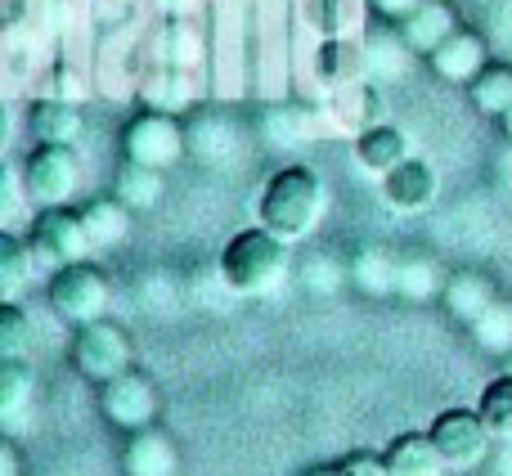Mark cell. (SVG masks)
<instances>
[{"label": "cell", "mask_w": 512, "mask_h": 476, "mask_svg": "<svg viewBox=\"0 0 512 476\" xmlns=\"http://www.w3.org/2000/svg\"><path fill=\"white\" fill-rule=\"evenodd\" d=\"M445 274L436 265V256H400V292L396 297H409V301H432L445 292Z\"/></svg>", "instance_id": "603a6c76"}, {"label": "cell", "mask_w": 512, "mask_h": 476, "mask_svg": "<svg viewBox=\"0 0 512 476\" xmlns=\"http://www.w3.org/2000/svg\"><path fill=\"white\" fill-rule=\"evenodd\" d=\"M99 414L126 436L140 432V427H153L158 423V387L135 369L117 373V378L99 382Z\"/></svg>", "instance_id": "52a82bcc"}, {"label": "cell", "mask_w": 512, "mask_h": 476, "mask_svg": "<svg viewBox=\"0 0 512 476\" xmlns=\"http://www.w3.org/2000/svg\"><path fill=\"white\" fill-rule=\"evenodd\" d=\"M373 9H378L382 18H387V23H405L409 14H414L418 5H423V0H369Z\"/></svg>", "instance_id": "4dcf8cb0"}, {"label": "cell", "mask_w": 512, "mask_h": 476, "mask_svg": "<svg viewBox=\"0 0 512 476\" xmlns=\"http://www.w3.org/2000/svg\"><path fill=\"white\" fill-rule=\"evenodd\" d=\"M122 153L126 162H140V167L167 171L185 158V131L171 113L162 108H149V113H135L122 131Z\"/></svg>", "instance_id": "5b68a950"}, {"label": "cell", "mask_w": 512, "mask_h": 476, "mask_svg": "<svg viewBox=\"0 0 512 476\" xmlns=\"http://www.w3.org/2000/svg\"><path fill=\"white\" fill-rule=\"evenodd\" d=\"M45 297H50L54 315H59L63 324L81 328V324H95V319L108 315L113 292H108V279L95 270V265L72 261V265H59V270H54Z\"/></svg>", "instance_id": "3957f363"}, {"label": "cell", "mask_w": 512, "mask_h": 476, "mask_svg": "<svg viewBox=\"0 0 512 476\" xmlns=\"http://www.w3.org/2000/svg\"><path fill=\"white\" fill-rule=\"evenodd\" d=\"M122 472L126 476H180V450L162 427H140L131 432L122 450Z\"/></svg>", "instance_id": "30bf717a"}, {"label": "cell", "mask_w": 512, "mask_h": 476, "mask_svg": "<svg viewBox=\"0 0 512 476\" xmlns=\"http://www.w3.org/2000/svg\"><path fill=\"white\" fill-rule=\"evenodd\" d=\"M32 351V319L18 301L0 306V360H23Z\"/></svg>", "instance_id": "83f0119b"}, {"label": "cell", "mask_w": 512, "mask_h": 476, "mask_svg": "<svg viewBox=\"0 0 512 476\" xmlns=\"http://www.w3.org/2000/svg\"><path fill=\"white\" fill-rule=\"evenodd\" d=\"M432 72L441 81H454V86H468L472 77H477L481 68L490 63V54H486V41H481L477 32H468V27H459V32L450 36L445 45H436L432 54Z\"/></svg>", "instance_id": "7c38bea8"}, {"label": "cell", "mask_w": 512, "mask_h": 476, "mask_svg": "<svg viewBox=\"0 0 512 476\" xmlns=\"http://www.w3.org/2000/svg\"><path fill=\"white\" fill-rule=\"evenodd\" d=\"M409 54L414 50L405 45L400 32H378V36H369V45H364V68L382 81H396L409 72Z\"/></svg>", "instance_id": "cb8c5ba5"}, {"label": "cell", "mask_w": 512, "mask_h": 476, "mask_svg": "<svg viewBox=\"0 0 512 476\" xmlns=\"http://www.w3.org/2000/svg\"><path fill=\"white\" fill-rule=\"evenodd\" d=\"M81 221H86V234H90V247L104 252V247H117L126 234H131V207L122 198H95V203L81 207Z\"/></svg>", "instance_id": "ffe728a7"}, {"label": "cell", "mask_w": 512, "mask_h": 476, "mask_svg": "<svg viewBox=\"0 0 512 476\" xmlns=\"http://www.w3.org/2000/svg\"><path fill=\"white\" fill-rule=\"evenodd\" d=\"M351 283L364 297H396L400 292V256L391 247H360L351 261Z\"/></svg>", "instance_id": "2e32d148"}, {"label": "cell", "mask_w": 512, "mask_h": 476, "mask_svg": "<svg viewBox=\"0 0 512 476\" xmlns=\"http://www.w3.org/2000/svg\"><path fill=\"white\" fill-rule=\"evenodd\" d=\"M0 476H18V445H14V436H9V441H0Z\"/></svg>", "instance_id": "1f68e13d"}, {"label": "cell", "mask_w": 512, "mask_h": 476, "mask_svg": "<svg viewBox=\"0 0 512 476\" xmlns=\"http://www.w3.org/2000/svg\"><path fill=\"white\" fill-rule=\"evenodd\" d=\"M301 476H342V472H337V463H333V468H310V472H301Z\"/></svg>", "instance_id": "836d02e7"}, {"label": "cell", "mask_w": 512, "mask_h": 476, "mask_svg": "<svg viewBox=\"0 0 512 476\" xmlns=\"http://www.w3.org/2000/svg\"><path fill=\"white\" fill-rule=\"evenodd\" d=\"M468 99H472V108H477V113L504 117L512 108V68H508V63H486V68L468 81Z\"/></svg>", "instance_id": "44dd1931"}, {"label": "cell", "mask_w": 512, "mask_h": 476, "mask_svg": "<svg viewBox=\"0 0 512 476\" xmlns=\"http://www.w3.org/2000/svg\"><path fill=\"white\" fill-rule=\"evenodd\" d=\"M36 405V378L23 360H0V423L9 432L23 427V414Z\"/></svg>", "instance_id": "d6986e66"}, {"label": "cell", "mask_w": 512, "mask_h": 476, "mask_svg": "<svg viewBox=\"0 0 512 476\" xmlns=\"http://www.w3.org/2000/svg\"><path fill=\"white\" fill-rule=\"evenodd\" d=\"M468 328H472V342H477L481 351L508 355L512 351V301L499 297L495 306H490L486 315H481L477 324H468Z\"/></svg>", "instance_id": "484cf974"}, {"label": "cell", "mask_w": 512, "mask_h": 476, "mask_svg": "<svg viewBox=\"0 0 512 476\" xmlns=\"http://www.w3.org/2000/svg\"><path fill=\"white\" fill-rule=\"evenodd\" d=\"M432 441L450 468H477L490 450V427L477 409H445L432 418Z\"/></svg>", "instance_id": "9c48e42d"}, {"label": "cell", "mask_w": 512, "mask_h": 476, "mask_svg": "<svg viewBox=\"0 0 512 476\" xmlns=\"http://www.w3.org/2000/svg\"><path fill=\"white\" fill-rule=\"evenodd\" d=\"M337 472L342 476H391L387 472V459L373 450H351L346 459H337Z\"/></svg>", "instance_id": "f1b7e54d"}, {"label": "cell", "mask_w": 512, "mask_h": 476, "mask_svg": "<svg viewBox=\"0 0 512 476\" xmlns=\"http://www.w3.org/2000/svg\"><path fill=\"white\" fill-rule=\"evenodd\" d=\"M23 180L36 207H63L81 189V158L72 144H36L23 162Z\"/></svg>", "instance_id": "277c9868"}, {"label": "cell", "mask_w": 512, "mask_h": 476, "mask_svg": "<svg viewBox=\"0 0 512 476\" xmlns=\"http://www.w3.org/2000/svg\"><path fill=\"white\" fill-rule=\"evenodd\" d=\"M36 144H77L81 135V108L72 99H36L32 113H27Z\"/></svg>", "instance_id": "e0dca14e"}, {"label": "cell", "mask_w": 512, "mask_h": 476, "mask_svg": "<svg viewBox=\"0 0 512 476\" xmlns=\"http://www.w3.org/2000/svg\"><path fill=\"white\" fill-rule=\"evenodd\" d=\"M162 9H167V14H194L198 5H203V0H158Z\"/></svg>", "instance_id": "d6a6232c"}, {"label": "cell", "mask_w": 512, "mask_h": 476, "mask_svg": "<svg viewBox=\"0 0 512 476\" xmlns=\"http://www.w3.org/2000/svg\"><path fill=\"white\" fill-rule=\"evenodd\" d=\"M382 459H387L391 476H445V468H450L441 459V450H436L432 432H400L382 450Z\"/></svg>", "instance_id": "4fadbf2b"}, {"label": "cell", "mask_w": 512, "mask_h": 476, "mask_svg": "<svg viewBox=\"0 0 512 476\" xmlns=\"http://www.w3.org/2000/svg\"><path fill=\"white\" fill-rule=\"evenodd\" d=\"M221 274L234 292L261 297V292L279 288L283 274H288V243L279 234H270L265 225L239 230L221 252Z\"/></svg>", "instance_id": "7a4b0ae2"}, {"label": "cell", "mask_w": 512, "mask_h": 476, "mask_svg": "<svg viewBox=\"0 0 512 476\" xmlns=\"http://www.w3.org/2000/svg\"><path fill=\"white\" fill-rule=\"evenodd\" d=\"M382 198H387V207H396V212H423V207H432V198H436L432 162L405 158L396 171L382 176Z\"/></svg>", "instance_id": "8fae6325"}, {"label": "cell", "mask_w": 512, "mask_h": 476, "mask_svg": "<svg viewBox=\"0 0 512 476\" xmlns=\"http://www.w3.org/2000/svg\"><path fill=\"white\" fill-rule=\"evenodd\" d=\"M32 252L50 265H72V261H86L95 247H90L86 221L81 212H72L68 203L63 207H41L32 221Z\"/></svg>", "instance_id": "ba28073f"}, {"label": "cell", "mask_w": 512, "mask_h": 476, "mask_svg": "<svg viewBox=\"0 0 512 476\" xmlns=\"http://www.w3.org/2000/svg\"><path fill=\"white\" fill-rule=\"evenodd\" d=\"M477 414L486 418L490 436L512 441V378L486 382V391H481V400H477Z\"/></svg>", "instance_id": "4316f807"}, {"label": "cell", "mask_w": 512, "mask_h": 476, "mask_svg": "<svg viewBox=\"0 0 512 476\" xmlns=\"http://www.w3.org/2000/svg\"><path fill=\"white\" fill-rule=\"evenodd\" d=\"M409 158V140L400 126H369V131L355 140V162H360L364 171H373V176H387V171H396L400 162Z\"/></svg>", "instance_id": "ac0fdd59"}, {"label": "cell", "mask_w": 512, "mask_h": 476, "mask_svg": "<svg viewBox=\"0 0 512 476\" xmlns=\"http://www.w3.org/2000/svg\"><path fill=\"white\" fill-rule=\"evenodd\" d=\"M454 32H459V18H454V9L445 5V0H423V5L400 23V36H405V45L414 54H432L436 45H445Z\"/></svg>", "instance_id": "9a60e30c"}, {"label": "cell", "mask_w": 512, "mask_h": 476, "mask_svg": "<svg viewBox=\"0 0 512 476\" xmlns=\"http://www.w3.org/2000/svg\"><path fill=\"white\" fill-rule=\"evenodd\" d=\"M346 63H351V50H346V41L328 36L324 54H319V77H324V81H342L346 77Z\"/></svg>", "instance_id": "f546056e"}, {"label": "cell", "mask_w": 512, "mask_h": 476, "mask_svg": "<svg viewBox=\"0 0 512 476\" xmlns=\"http://www.w3.org/2000/svg\"><path fill=\"white\" fill-rule=\"evenodd\" d=\"M441 301H445V310H450L459 324H477V319L499 301V288L490 283V274H481V270H459V274H450V283H445Z\"/></svg>", "instance_id": "5bb4252c"}, {"label": "cell", "mask_w": 512, "mask_h": 476, "mask_svg": "<svg viewBox=\"0 0 512 476\" xmlns=\"http://www.w3.org/2000/svg\"><path fill=\"white\" fill-rule=\"evenodd\" d=\"M328 212V189L310 167H283L265 180L261 203H256V221L283 243H301Z\"/></svg>", "instance_id": "6da1fadb"}, {"label": "cell", "mask_w": 512, "mask_h": 476, "mask_svg": "<svg viewBox=\"0 0 512 476\" xmlns=\"http://www.w3.org/2000/svg\"><path fill=\"white\" fill-rule=\"evenodd\" d=\"M499 126H504V135H508V140H512V108H508V113H504V117H499Z\"/></svg>", "instance_id": "e575fe53"}, {"label": "cell", "mask_w": 512, "mask_h": 476, "mask_svg": "<svg viewBox=\"0 0 512 476\" xmlns=\"http://www.w3.org/2000/svg\"><path fill=\"white\" fill-rule=\"evenodd\" d=\"M117 198H122L131 212H149V207H158L162 203V171H153V167H140V162H122L117 167Z\"/></svg>", "instance_id": "7402d4cb"}, {"label": "cell", "mask_w": 512, "mask_h": 476, "mask_svg": "<svg viewBox=\"0 0 512 476\" xmlns=\"http://www.w3.org/2000/svg\"><path fill=\"white\" fill-rule=\"evenodd\" d=\"M32 261H36V252L14 230L0 234V297L5 301H14L23 292V283L32 279Z\"/></svg>", "instance_id": "d4e9b609"}, {"label": "cell", "mask_w": 512, "mask_h": 476, "mask_svg": "<svg viewBox=\"0 0 512 476\" xmlns=\"http://www.w3.org/2000/svg\"><path fill=\"white\" fill-rule=\"evenodd\" d=\"M68 355H72V369L99 387V382L131 369V337H126L113 319H95V324H81L77 333H72Z\"/></svg>", "instance_id": "8992f818"}]
</instances>
